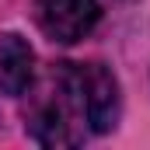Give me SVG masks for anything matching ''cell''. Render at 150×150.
<instances>
[{
    "instance_id": "cell-2",
    "label": "cell",
    "mask_w": 150,
    "mask_h": 150,
    "mask_svg": "<svg viewBox=\"0 0 150 150\" xmlns=\"http://www.w3.org/2000/svg\"><path fill=\"white\" fill-rule=\"evenodd\" d=\"M35 18L38 28L52 42L70 45L94 32L101 7H98V0H35Z\"/></svg>"
},
{
    "instance_id": "cell-1",
    "label": "cell",
    "mask_w": 150,
    "mask_h": 150,
    "mask_svg": "<svg viewBox=\"0 0 150 150\" xmlns=\"http://www.w3.org/2000/svg\"><path fill=\"white\" fill-rule=\"evenodd\" d=\"M56 87L70 101L77 119L87 122L91 133H112L122 115L119 80L105 63H59Z\"/></svg>"
},
{
    "instance_id": "cell-3",
    "label": "cell",
    "mask_w": 150,
    "mask_h": 150,
    "mask_svg": "<svg viewBox=\"0 0 150 150\" xmlns=\"http://www.w3.org/2000/svg\"><path fill=\"white\" fill-rule=\"evenodd\" d=\"M35 80V49L18 32H0V94L21 98Z\"/></svg>"
},
{
    "instance_id": "cell-4",
    "label": "cell",
    "mask_w": 150,
    "mask_h": 150,
    "mask_svg": "<svg viewBox=\"0 0 150 150\" xmlns=\"http://www.w3.org/2000/svg\"><path fill=\"white\" fill-rule=\"evenodd\" d=\"M56 91H59V87H56ZM70 115H74V108H70V101H67L63 91H59L56 98L42 101L38 112L32 115V136H35L42 147H77L80 136L74 133Z\"/></svg>"
}]
</instances>
